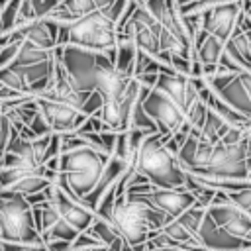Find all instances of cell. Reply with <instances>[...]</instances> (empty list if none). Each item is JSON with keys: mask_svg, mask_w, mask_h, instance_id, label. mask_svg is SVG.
<instances>
[{"mask_svg": "<svg viewBox=\"0 0 251 251\" xmlns=\"http://www.w3.org/2000/svg\"><path fill=\"white\" fill-rule=\"evenodd\" d=\"M133 196L149 202L153 208L161 210L171 220L178 218L182 212H186L188 208H192L196 204V194L188 188H159V186H153L151 190H147L143 194H133Z\"/></svg>", "mask_w": 251, "mask_h": 251, "instance_id": "8fae6325", "label": "cell"}, {"mask_svg": "<svg viewBox=\"0 0 251 251\" xmlns=\"http://www.w3.org/2000/svg\"><path fill=\"white\" fill-rule=\"evenodd\" d=\"M135 4H139V6H145V0H133Z\"/></svg>", "mask_w": 251, "mask_h": 251, "instance_id": "83f0119b", "label": "cell"}, {"mask_svg": "<svg viewBox=\"0 0 251 251\" xmlns=\"http://www.w3.org/2000/svg\"><path fill=\"white\" fill-rule=\"evenodd\" d=\"M0 239L27 245H47L33 218V206L24 194L0 190Z\"/></svg>", "mask_w": 251, "mask_h": 251, "instance_id": "8992f818", "label": "cell"}, {"mask_svg": "<svg viewBox=\"0 0 251 251\" xmlns=\"http://www.w3.org/2000/svg\"><path fill=\"white\" fill-rule=\"evenodd\" d=\"M218 2H237V0H218Z\"/></svg>", "mask_w": 251, "mask_h": 251, "instance_id": "f1b7e54d", "label": "cell"}, {"mask_svg": "<svg viewBox=\"0 0 251 251\" xmlns=\"http://www.w3.org/2000/svg\"><path fill=\"white\" fill-rule=\"evenodd\" d=\"M208 208H202L198 204H194L192 208H188L186 212H182L178 218H173L171 222H167L159 231L165 233L173 243H190L196 241V233L198 227L202 224V220L206 218Z\"/></svg>", "mask_w": 251, "mask_h": 251, "instance_id": "5bb4252c", "label": "cell"}, {"mask_svg": "<svg viewBox=\"0 0 251 251\" xmlns=\"http://www.w3.org/2000/svg\"><path fill=\"white\" fill-rule=\"evenodd\" d=\"M29 251H47V245H39V247H33Z\"/></svg>", "mask_w": 251, "mask_h": 251, "instance_id": "4316f807", "label": "cell"}, {"mask_svg": "<svg viewBox=\"0 0 251 251\" xmlns=\"http://www.w3.org/2000/svg\"><path fill=\"white\" fill-rule=\"evenodd\" d=\"M227 194H229V198H231L233 204H237L243 212H247L251 216V186L241 188L237 192H227Z\"/></svg>", "mask_w": 251, "mask_h": 251, "instance_id": "7402d4cb", "label": "cell"}, {"mask_svg": "<svg viewBox=\"0 0 251 251\" xmlns=\"http://www.w3.org/2000/svg\"><path fill=\"white\" fill-rule=\"evenodd\" d=\"M178 6H182V4H188V2H194V0H175ZM210 2H218V0H210Z\"/></svg>", "mask_w": 251, "mask_h": 251, "instance_id": "484cf974", "label": "cell"}, {"mask_svg": "<svg viewBox=\"0 0 251 251\" xmlns=\"http://www.w3.org/2000/svg\"><path fill=\"white\" fill-rule=\"evenodd\" d=\"M55 53V49H43V47H37L33 45L31 41H22V47H20V53L16 57V61L12 65H35V63H41V61H47L51 59Z\"/></svg>", "mask_w": 251, "mask_h": 251, "instance_id": "e0dca14e", "label": "cell"}, {"mask_svg": "<svg viewBox=\"0 0 251 251\" xmlns=\"http://www.w3.org/2000/svg\"><path fill=\"white\" fill-rule=\"evenodd\" d=\"M80 235V231L69 222V220H65L63 216L57 220V224L47 231V233H43V237H45V241H51V239H65V241H75L76 237Z\"/></svg>", "mask_w": 251, "mask_h": 251, "instance_id": "d6986e66", "label": "cell"}, {"mask_svg": "<svg viewBox=\"0 0 251 251\" xmlns=\"http://www.w3.org/2000/svg\"><path fill=\"white\" fill-rule=\"evenodd\" d=\"M63 63L80 90H96L104 96V102L122 100L129 80L133 78L122 73L108 53L78 47L73 43L63 45Z\"/></svg>", "mask_w": 251, "mask_h": 251, "instance_id": "6da1fadb", "label": "cell"}, {"mask_svg": "<svg viewBox=\"0 0 251 251\" xmlns=\"http://www.w3.org/2000/svg\"><path fill=\"white\" fill-rule=\"evenodd\" d=\"M108 220L129 245L147 243L155 231H159L167 222H171L167 214L127 192L116 198L112 216Z\"/></svg>", "mask_w": 251, "mask_h": 251, "instance_id": "7a4b0ae2", "label": "cell"}, {"mask_svg": "<svg viewBox=\"0 0 251 251\" xmlns=\"http://www.w3.org/2000/svg\"><path fill=\"white\" fill-rule=\"evenodd\" d=\"M245 33H247V37H249V41H251V29H249V31H245Z\"/></svg>", "mask_w": 251, "mask_h": 251, "instance_id": "f546056e", "label": "cell"}, {"mask_svg": "<svg viewBox=\"0 0 251 251\" xmlns=\"http://www.w3.org/2000/svg\"><path fill=\"white\" fill-rule=\"evenodd\" d=\"M110 161V155L100 153L88 145L69 149L61 153L59 173L67 188L78 198L88 196L102 178V173Z\"/></svg>", "mask_w": 251, "mask_h": 251, "instance_id": "5b68a950", "label": "cell"}, {"mask_svg": "<svg viewBox=\"0 0 251 251\" xmlns=\"http://www.w3.org/2000/svg\"><path fill=\"white\" fill-rule=\"evenodd\" d=\"M102 108H104V96L94 90V92H90V96L86 98V102H84V106H82V112H84L86 116H92V114H98Z\"/></svg>", "mask_w": 251, "mask_h": 251, "instance_id": "603a6c76", "label": "cell"}, {"mask_svg": "<svg viewBox=\"0 0 251 251\" xmlns=\"http://www.w3.org/2000/svg\"><path fill=\"white\" fill-rule=\"evenodd\" d=\"M20 47H22V41H12V43H6V45H0V69L4 67H10L18 53H20Z\"/></svg>", "mask_w": 251, "mask_h": 251, "instance_id": "44dd1931", "label": "cell"}, {"mask_svg": "<svg viewBox=\"0 0 251 251\" xmlns=\"http://www.w3.org/2000/svg\"><path fill=\"white\" fill-rule=\"evenodd\" d=\"M165 133H149L137 153V171L159 188H186L188 171L165 145Z\"/></svg>", "mask_w": 251, "mask_h": 251, "instance_id": "277c9868", "label": "cell"}, {"mask_svg": "<svg viewBox=\"0 0 251 251\" xmlns=\"http://www.w3.org/2000/svg\"><path fill=\"white\" fill-rule=\"evenodd\" d=\"M135 57H137V43L129 33H118V45H116V67L133 76L135 71Z\"/></svg>", "mask_w": 251, "mask_h": 251, "instance_id": "9a60e30c", "label": "cell"}, {"mask_svg": "<svg viewBox=\"0 0 251 251\" xmlns=\"http://www.w3.org/2000/svg\"><path fill=\"white\" fill-rule=\"evenodd\" d=\"M22 0H0V33H10L18 25Z\"/></svg>", "mask_w": 251, "mask_h": 251, "instance_id": "ac0fdd59", "label": "cell"}, {"mask_svg": "<svg viewBox=\"0 0 251 251\" xmlns=\"http://www.w3.org/2000/svg\"><path fill=\"white\" fill-rule=\"evenodd\" d=\"M33 247H39V245H27V243L10 241V239H2V243H0V251H29Z\"/></svg>", "mask_w": 251, "mask_h": 251, "instance_id": "cb8c5ba5", "label": "cell"}, {"mask_svg": "<svg viewBox=\"0 0 251 251\" xmlns=\"http://www.w3.org/2000/svg\"><path fill=\"white\" fill-rule=\"evenodd\" d=\"M227 129H229V126H227L214 110H210L208 116H206L204 126H202L198 131H192V133H196L200 139H204V141H208V143H218V141L226 135Z\"/></svg>", "mask_w": 251, "mask_h": 251, "instance_id": "2e32d148", "label": "cell"}, {"mask_svg": "<svg viewBox=\"0 0 251 251\" xmlns=\"http://www.w3.org/2000/svg\"><path fill=\"white\" fill-rule=\"evenodd\" d=\"M96 239H100L106 247H110L114 241H118L122 235L116 231V227L112 226V222L110 220H106V218H98L96 222H94V226L88 229Z\"/></svg>", "mask_w": 251, "mask_h": 251, "instance_id": "ffe728a7", "label": "cell"}, {"mask_svg": "<svg viewBox=\"0 0 251 251\" xmlns=\"http://www.w3.org/2000/svg\"><path fill=\"white\" fill-rule=\"evenodd\" d=\"M243 12V0L237 2H216L204 12V29L227 41L237 29L239 16Z\"/></svg>", "mask_w": 251, "mask_h": 251, "instance_id": "7c38bea8", "label": "cell"}, {"mask_svg": "<svg viewBox=\"0 0 251 251\" xmlns=\"http://www.w3.org/2000/svg\"><path fill=\"white\" fill-rule=\"evenodd\" d=\"M243 12L247 18H251V0H243Z\"/></svg>", "mask_w": 251, "mask_h": 251, "instance_id": "d4e9b609", "label": "cell"}, {"mask_svg": "<svg viewBox=\"0 0 251 251\" xmlns=\"http://www.w3.org/2000/svg\"><path fill=\"white\" fill-rule=\"evenodd\" d=\"M208 214L218 222V226L227 229L231 235L251 241V216L243 212L237 204H233L227 192H216L212 204L208 206Z\"/></svg>", "mask_w": 251, "mask_h": 251, "instance_id": "9c48e42d", "label": "cell"}, {"mask_svg": "<svg viewBox=\"0 0 251 251\" xmlns=\"http://www.w3.org/2000/svg\"><path fill=\"white\" fill-rule=\"evenodd\" d=\"M143 108L147 114L157 122L159 131L165 135L176 133L184 122H186V112L182 106H178L171 96H167L159 88H151L147 96L143 98Z\"/></svg>", "mask_w": 251, "mask_h": 251, "instance_id": "ba28073f", "label": "cell"}, {"mask_svg": "<svg viewBox=\"0 0 251 251\" xmlns=\"http://www.w3.org/2000/svg\"><path fill=\"white\" fill-rule=\"evenodd\" d=\"M35 100H37V106H39L41 114L45 116L47 124L51 126L53 133H73L88 118L80 108H76L73 104L51 100V98H41V96H35Z\"/></svg>", "mask_w": 251, "mask_h": 251, "instance_id": "30bf717a", "label": "cell"}, {"mask_svg": "<svg viewBox=\"0 0 251 251\" xmlns=\"http://www.w3.org/2000/svg\"><path fill=\"white\" fill-rule=\"evenodd\" d=\"M196 243L204 245L210 251H243V249L251 247L249 239H241L237 235H231L227 229L218 226V222L210 214H206V218L202 220V224L198 227Z\"/></svg>", "mask_w": 251, "mask_h": 251, "instance_id": "4fadbf2b", "label": "cell"}, {"mask_svg": "<svg viewBox=\"0 0 251 251\" xmlns=\"http://www.w3.org/2000/svg\"><path fill=\"white\" fill-rule=\"evenodd\" d=\"M78 45L94 51H104L112 57L116 65V45H118V22L110 18L104 8H98L82 18L61 24L57 45Z\"/></svg>", "mask_w": 251, "mask_h": 251, "instance_id": "3957f363", "label": "cell"}, {"mask_svg": "<svg viewBox=\"0 0 251 251\" xmlns=\"http://www.w3.org/2000/svg\"><path fill=\"white\" fill-rule=\"evenodd\" d=\"M204 78L222 100L251 120V71L214 73Z\"/></svg>", "mask_w": 251, "mask_h": 251, "instance_id": "52a82bcc", "label": "cell"}]
</instances>
